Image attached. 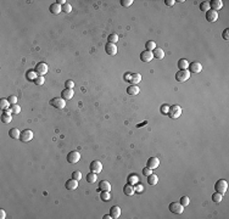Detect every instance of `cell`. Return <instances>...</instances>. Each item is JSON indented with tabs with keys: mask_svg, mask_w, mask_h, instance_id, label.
I'll return each instance as SVG.
<instances>
[{
	"mask_svg": "<svg viewBox=\"0 0 229 219\" xmlns=\"http://www.w3.org/2000/svg\"><path fill=\"white\" fill-rule=\"evenodd\" d=\"M182 107L179 105H173V106H169V111H168V116L169 118H172V119H177L182 116Z\"/></svg>",
	"mask_w": 229,
	"mask_h": 219,
	"instance_id": "1",
	"label": "cell"
},
{
	"mask_svg": "<svg viewBox=\"0 0 229 219\" xmlns=\"http://www.w3.org/2000/svg\"><path fill=\"white\" fill-rule=\"evenodd\" d=\"M215 190H216V192H219L222 195H224L227 192V190H228V183H227V180H224V179L217 180V183L215 184Z\"/></svg>",
	"mask_w": 229,
	"mask_h": 219,
	"instance_id": "2",
	"label": "cell"
},
{
	"mask_svg": "<svg viewBox=\"0 0 229 219\" xmlns=\"http://www.w3.org/2000/svg\"><path fill=\"white\" fill-rule=\"evenodd\" d=\"M190 78V72L188 69H179L177 73H175V80H178L179 83L186 82Z\"/></svg>",
	"mask_w": 229,
	"mask_h": 219,
	"instance_id": "3",
	"label": "cell"
},
{
	"mask_svg": "<svg viewBox=\"0 0 229 219\" xmlns=\"http://www.w3.org/2000/svg\"><path fill=\"white\" fill-rule=\"evenodd\" d=\"M50 105L56 110H63L65 106H66V100H63L62 97H54L52 100H50Z\"/></svg>",
	"mask_w": 229,
	"mask_h": 219,
	"instance_id": "4",
	"label": "cell"
},
{
	"mask_svg": "<svg viewBox=\"0 0 229 219\" xmlns=\"http://www.w3.org/2000/svg\"><path fill=\"white\" fill-rule=\"evenodd\" d=\"M169 211L174 213V214H182L184 212V206L180 202H172L169 205Z\"/></svg>",
	"mask_w": 229,
	"mask_h": 219,
	"instance_id": "5",
	"label": "cell"
},
{
	"mask_svg": "<svg viewBox=\"0 0 229 219\" xmlns=\"http://www.w3.org/2000/svg\"><path fill=\"white\" fill-rule=\"evenodd\" d=\"M34 71L37 72L38 76H44V74L48 73L49 67H48V65L44 63V62H38L36 65V68H34Z\"/></svg>",
	"mask_w": 229,
	"mask_h": 219,
	"instance_id": "6",
	"label": "cell"
},
{
	"mask_svg": "<svg viewBox=\"0 0 229 219\" xmlns=\"http://www.w3.org/2000/svg\"><path fill=\"white\" fill-rule=\"evenodd\" d=\"M33 139V132L29 129H25L21 132V135H20V140L23 141V143H28V141H31Z\"/></svg>",
	"mask_w": 229,
	"mask_h": 219,
	"instance_id": "7",
	"label": "cell"
},
{
	"mask_svg": "<svg viewBox=\"0 0 229 219\" xmlns=\"http://www.w3.org/2000/svg\"><path fill=\"white\" fill-rule=\"evenodd\" d=\"M80 159V153L78 152V151H71V152H68V155H67V162L68 163H77L78 161Z\"/></svg>",
	"mask_w": 229,
	"mask_h": 219,
	"instance_id": "8",
	"label": "cell"
},
{
	"mask_svg": "<svg viewBox=\"0 0 229 219\" xmlns=\"http://www.w3.org/2000/svg\"><path fill=\"white\" fill-rule=\"evenodd\" d=\"M189 72L191 73H200L201 71H202V65L199 62V61H194V62H191V63H189Z\"/></svg>",
	"mask_w": 229,
	"mask_h": 219,
	"instance_id": "9",
	"label": "cell"
},
{
	"mask_svg": "<svg viewBox=\"0 0 229 219\" xmlns=\"http://www.w3.org/2000/svg\"><path fill=\"white\" fill-rule=\"evenodd\" d=\"M89 168H90V172H94V173L98 174L102 170V163L100 161H98V159H95V161H91Z\"/></svg>",
	"mask_w": 229,
	"mask_h": 219,
	"instance_id": "10",
	"label": "cell"
},
{
	"mask_svg": "<svg viewBox=\"0 0 229 219\" xmlns=\"http://www.w3.org/2000/svg\"><path fill=\"white\" fill-rule=\"evenodd\" d=\"M158 165H160V159H158L157 157H150L148 159V162H146V167L152 169V170L158 168Z\"/></svg>",
	"mask_w": 229,
	"mask_h": 219,
	"instance_id": "11",
	"label": "cell"
},
{
	"mask_svg": "<svg viewBox=\"0 0 229 219\" xmlns=\"http://www.w3.org/2000/svg\"><path fill=\"white\" fill-rule=\"evenodd\" d=\"M152 58H154L152 51L145 50V51H142V54H140V61H143V62H150V61H152Z\"/></svg>",
	"mask_w": 229,
	"mask_h": 219,
	"instance_id": "12",
	"label": "cell"
},
{
	"mask_svg": "<svg viewBox=\"0 0 229 219\" xmlns=\"http://www.w3.org/2000/svg\"><path fill=\"white\" fill-rule=\"evenodd\" d=\"M206 20H207V22H212V23L216 22L217 20H218V12L210 9L206 12Z\"/></svg>",
	"mask_w": 229,
	"mask_h": 219,
	"instance_id": "13",
	"label": "cell"
},
{
	"mask_svg": "<svg viewBox=\"0 0 229 219\" xmlns=\"http://www.w3.org/2000/svg\"><path fill=\"white\" fill-rule=\"evenodd\" d=\"M105 51H106L107 55H111V56L116 55L117 54V46H116V44L107 43L106 45H105Z\"/></svg>",
	"mask_w": 229,
	"mask_h": 219,
	"instance_id": "14",
	"label": "cell"
},
{
	"mask_svg": "<svg viewBox=\"0 0 229 219\" xmlns=\"http://www.w3.org/2000/svg\"><path fill=\"white\" fill-rule=\"evenodd\" d=\"M210 8L213 11H218L223 8V1L222 0H212V1H210Z\"/></svg>",
	"mask_w": 229,
	"mask_h": 219,
	"instance_id": "15",
	"label": "cell"
},
{
	"mask_svg": "<svg viewBox=\"0 0 229 219\" xmlns=\"http://www.w3.org/2000/svg\"><path fill=\"white\" fill-rule=\"evenodd\" d=\"M73 95H74L73 89H66V88H65V89L61 91V97L63 100H71L73 97Z\"/></svg>",
	"mask_w": 229,
	"mask_h": 219,
	"instance_id": "16",
	"label": "cell"
},
{
	"mask_svg": "<svg viewBox=\"0 0 229 219\" xmlns=\"http://www.w3.org/2000/svg\"><path fill=\"white\" fill-rule=\"evenodd\" d=\"M123 192H124V195H127V196H133V195L135 194V186L132 184H127L123 187Z\"/></svg>",
	"mask_w": 229,
	"mask_h": 219,
	"instance_id": "17",
	"label": "cell"
},
{
	"mask_svg": "<svg viewBox=\"0 0 229 219\" xmlns=\"http://www.w3.org/2000/svg\"><path fill=\"white\" fill-rule=\"evenodd\" d=\"M67 190H76V189L78 187V180L76 179H69L66 181V184H65Z\"/></svg>",
	"mask_w": 229,
	"mask_h": 219,
	"instance_id": "18",
	"label": "cell"
},
{
	"mask_svg": "<svg viewBox=\"0 0 229 219\" xmlns=\"http://www.w3.org/2000/svg\"><path fill=\"white\" fill-rule=\"evenodd\" d=\"M152 55L156 60H162L163 57H165V51H163L161 48H155L152 50Z\"/></svg>",
	"mask_w": 229,
	"mask_h": 219,
	"instance_id": "19",
	"label": "cell"
},
{
	"mask_svg": "<svg viewBox=\"0 0 229 219\" xmlns=\"http://www.w3.org/2000/svg\"><path fill=\"white\" fill-rule=\"evenodd\" d=\"M110 216L112 217V219H117L121 216V208L118 206H112L110 209Z\"/></svg>",
	"mask_w": 229,
	"mask_h": 219,
	"instance_id": "20",
	"label": "cell"
},
{
	"mask_svg": "<svg viewBox=\"0 0 229 219\" xmlns=\"http://www.w3.org/2000/svg\"><path fill=\"white\" fill-rule=\"evenodd\" d=\"M49 11L52 14V15H57V14H60L61 11H62V9H61V5H58L57 3H52L51 5H50V8H49Z\"/></svg>",
	"mask_w": 229,
	"mask_h": 219,
	"instance_id": "21",
	"label": "cell"
},
{
	"mask_svg": "<svg viewBox=\"0 0 229 219\" xmlns=\"http://www.w3.org/2000/svg\"><path fill=\"white\" fill-rule=\"evenodd\" d=\"M139 91H140V89L138 88V85H131V87L127 88V94H128V95H131V96L138 95Z\"/></svg>",
	"mask_w": 229,
	"mask_h": 219,
	"instance_id": "22",
	"label": "cell"
},
{
	"mask_svg": "<svg viewBox=\"0 0 229 219\" xmlns=\"http://www.w3.org/2000/svg\"><path fill=\"white\" fill-rule=\"evenodd\" d=\"M99 189H100L101 191H110L111 190V184L106 180H101L99 183Z\"/></svg>",
	"mask_w": 229,
	"mask_h": 219,
	"instance_id": "23",
	"label": "cell"
},
{
	"mask_svg": "<svg viewBox=\"0 0 229 219\" xmlns=\"http://www.w3.org/2000/svg\"><path fill=\"white\" fill-rule=\"evenodd\" d=\"M20 135H21V132L17 128H11L9 130V137L11 139H20Z\"/></svg>",
	"mask_w": 229,
	"mask_h": 219,
	"instance_id": "24",
	"label": "cell"
},
{
	"mask_svg": "<svg viewBox=\"0 0 229 219\" xmlns=\"http://www.w3.org/2000/svg\"><path fill=\"white\" fill-rule=\"evenodd\" d=\"M140 80H142V76H140L139 73H133L129 83H132V85H138L140 83Z\"/></svg>",
	"mask_w": 229,
	"mask_h": 219,
	"instance_id": "25",
	"label": "cell"
},
{
	"mask_svg": "<svg viewBox=\"0 0 229 219\" xmlns=\"http://www.w3.org/2000/svg\"><path fill=\"white\" fill-rule=\"evenodd\" d=\"M85 180L88 183H90V184H93V183H95L98 180V176H96V173H94V172H90V173H88L85 175Z\"/></svg>",
	"mask_w": 229,
	"mask_h": 219,
	"instance_id": "26",
	"label": "cell"
},
{
	"mask_svg": "<svg viewBox=\"0 0 229 219\" xmlns=\"http://www.w3.org/2000/svg\"><path fill=\"white\" fill-rule=\"evenodd\" d=\"M26 77H27V79L28 80H36L37 79V77H38V74H37V72L34 69H29V71H27V74H26Z\"/></svg>",
	"mask_w": 229,
	"mask_h": 219,
	"instance_id": "27",
	"label": "cell"
},
{
	"mask_svg": "<svg viewBox=\"0 0 229 219\" xmlns=\"http://www.w3.org/2000/svg\"><path fill=\"white\" fill-rule=\"evenodd\" d=\"M148 183H149V185H151V186L156 185L157 183H158V176L155 175V174H150L148 176Z\"/></svg>",
	"mask_w": 229,
	"mask_h": 219,
	"instance_id": "28",
	"label": "cell"
},
{
	"mask_svg": "<svg viewBox=\"0 0 229 219\" xmlns=\"http://www.w3.org/2000/svg\"><path fill=\"white\" fill-rule=\"evenodd\" d=\"M188 67H189V62H188V60H185V58H180V60L178 61V68L179 69H188Z\"/></svg>",
	"mask_w": 229,
	"mask_h": 219,
	"instance_id": "29",
	"label": "cell"
},
{
	"mask_svg": "<svg viewBox=\"0 0 229 219\" xmlns=\"http://www.w3.org/2000/svg\"><path fill=\"white\" fill-rule=\"evenodd\" d=\"M11 121H12V117H11V113H8V112H4V113L1 115V122L3 123H10Z\"/></svg>",
	"mask_w": 229,
	"mask_h": 219,
	"instance_id": "30",
	"label": "cell"
},
{
	"mask_svg": "<svg viewBox=\"0 0 229 219\" xmlns=\"http://www.w3.org/2000/svg\"><path fill=\"white\" fill-rule=\"evenodd\" d=\"M138 181H139V178L137 174H131L128 176V184L134 185V184H138Z\"/></svg>",
	"mask_w": 229,
	"mask_h": 219,
	"instance_id": "31",
	"label": "cell"
},
{
	"mask_svg": "<svg viewBox=\"0 0 229 219\" xmlns=\"http://www.w3.org/2000/svg\"><path fill=\"white\" fill-rule=\"evenodd\" d=\"M222 200H223V195L222 194H219V192L212 194V201H213V202L219 203V202H222Z\"/></svg>",
	"mask_w": 229,
	"mask_h": 219,
	"instance_id": "32",
	"label": "cell"
},
{
	"mask_svg": "<svg viewBox=\"0 0 229 219\" xmlns=\"http://www.w3.org/2000/svg\"><path fill=\"white\" fill-rule=\"evenodd\" d=\"M107 41H109V43H111V44H116L117 41H118V35H117L116 33L110 34L109 37H107Z\"/></svg>",
	"mask_w": 229,
	"mask_h": 219,
	"instance_id": "33",
	"label": "cell"
},
{
	"mask_svg": "<svg viewBox=\"0 0 229 219\" xmlns=\"http://www.w3.org/2000/svg\"><path fill=\"white\" fill-rule=\"evenodd\" d=\"M145 48H146V50L152 51L156 48V43L154 40H148V41H146V44H145Z\"/></svg>",
	"mask_w": 229,
	"mask_h": 219,
	"instance_id": "34",
	"label": "cell"
},
{
	"mask_svg": "<svg viewBox=\"0 0 229 219\" xmlns=\"http://www.w3.org/2000/svg\"><path fill=\"white\" fill-rule=\"evenodd\" d=\"M100 198L105 202H107V201L111 200V195H110V191H101L100 194Z\"/></svg>",
	"mask_w": 229,
	"mask_h": 219,
	"instance_id": "35",
	"label": "cell"
},
{
	"mask_svg": "<svg viewBox=\"0 0 229 219\" xmlns=\"http://www.w3.org/2000/svg\"><path fill=\"white\" fill-rule=\"evenodd\" d=\"M210 1H202L200 4V10L202 11V12H207V11L210 10Z\"/></svg>",
	"mask_w": 229,
	"mask_h": 219,
	"instance_id": "36",
	"label": "cell"
},
{
	"mask_svg": "<svg viewBox=\"0 0 229 219\" xmlns=\"http://www.w3.org/2000/svg\"><path fill=\"white\" fill-rule=\"evenodd\" d=\"M9 105H10V102L8 101V99H1L0 100V110H6V108H9Z\"/></svg>",
	"mask_w": 229,
	"mask_h": 219,
	"instance_id": "37",
	"label": "cell"
},
{
	"mask_svg": "<svg viewBox=\"0 0 229 219\" xmlns=\"http://www.w3.org/2000/svg\"><path fill=\"white\" fill-rule=\"evenodd\" d=\"M61 9H62V12H66V14H69L72 11V6H71V4H69V3L63 4L61 6Z\"/></svg>",
	"mask_w": 229,
	"mask_h": 219,
	"instance_id": "38",
	"label": "cell"
},
{
	"mask_svg": "<svg viewBox=\"0 0 229 219\" xmlns=\"http://www.w3.org/2000/svg\"><path fill=\"white\" fill-rule=\"evenodd\" d=\"M34 83H36L37 85H43L45 83V79H44V76H38L37 79L34 80Z\"/></svg>",
	"mask_w": 229,
	"mask_h": 219,
	"instance_id": "39",
	"label": "cell"
},
{
	"mask_svg": "<svg viewBox=\"0 0 229 219\" xmlns=\"http://www.w3.org/2000/svg\"><path fill=\"white\" fill-rule=\"evenodd\" d=\"M168 111H169V106L168 105H162L161 107H160V112L162 115H168Z\"/></svg>",
	"mask_w": 229,
	"mask_h": 219,
	"instance_id": "40",
	"label": "cell"
},
{
	"mask_svg": "<svg viewBox=\"0 0 229 219\" xmlns=\"http://www.w3.org/2000/svg\"><path fill=\"white\" fill-rule=\"evenodd\" d=\"M180 203L183 205L184 207H186L190 203V198L188 197V196H183V197H180Z\"/></svg>",
	"mask_w": 229,
	"mask_h": 219,
	"instance_id": "41",
	"label": "cell"
},
{
	"mask_svg": "<svg viewBox=\"0 0 229 219\" xmlns=\"http://www.w3.org/2000/svg\"><path fill=\"white\" fill-rule=\"evenodd\" d=\"M72 178L76 179V180H80L82 179V173H80L79 170H74L73 173H72Z\"/></svg>",
	"mask_w": 229,
	"mask_h": 219,
	"instance_id": "42",
	"label": "cell"
},
{
	"mask_svg": "<svg viewBox=\"0 0 229 219\" xmlns=\"http://www.w3.org/2000/svg\"><path fill=\"white\" fill-rule=\"evenodd\" d=\"M133 4V0H121V5L123 8H129Z\"/></svg>",
	"mask_w": 229,
	"mask_h": 219,
	"instance_id": "43",
	"label": "cell"
},
{
	"mask_svg": "<svg viewBox=\"0 0 229 219\" xmlns=\"http://www.w3.org/2000/svg\"><path fill=\"white\" fill-rule=\"evenodd\" d=\"M11 110H12V113H15V115H19L20 112H21V107H20V106L17 105V104L11 106Z\"/></svg>",
	"mask_w": 229,
	"mask_h": 219,
	"instance_id": "44",
	"label": "cell"
},
{
	"mask_svg": "<svg viewBox=\"0 0 229 219\" xmlns=\"http://www.w3.org/2000/svg\"><path fill=\"white\" fill-rule=\"evenodd\" d=\"M73 87H74L73 80H66V83H65V88L66 89H73Z\"/></svg>",
	"mask_w": 229,
	"mask_h": 219,
	"instance_id": "45",
	"label": "cell"
},
{
	"mask_svg": "<svg viewBox=\"0 0 229 219\" xmlns=\"http://www.w3.org/2000/svg\"><path fill=\"white\" fill-rule=\"evenodd\" d=\"M8 101H9L11 105H16V104H17V96H15V95L9 96V97H8Z\"/></svg>",
	"mask_w": 229,
	"mask_h": 219,
	"instance_id": "46",
	"label": "cell"
},
{
	"mask_svg": "<svg viewBox=\"0 0 229 219\" xmlns=\"http://www.w3.org/2000/svg\"><path fill=\"white\" fill-rule=\"evenodd\" d=\"M222 37H223V39H224L226 41H228L229 40V29L227 28V29H224L223 31V33H222Z\"/></svg>",
	"mask_w": 229,
	"mask_h": 219,
	"instance_id": "47",
	"label": "cell"
},
{
	"mask_svg": "<svg viewBox=\"0 0 229 219\" xmlns=\"http://www.w3.org/2000/svg\"><path fill=\"white\" fill-rule=\"evenodd\" d=\"M143 174L146 175V176H149L150 174H152V169H150V168H148V167L144 168V169H143Z\"/></svg>",
	"mask_w": 229,
	"mask_h": 219,
	"instance_id": "48",
	"label": "cell"
},
{
	"mask_svg": "<svg viewBox=\"0 0 229 219\" xmlns=\"http://www.w3.org/2000/svg\"><path fill=\"white\" fill-rule=\"evenodd\" d=\"M132 74H133V73L128 72V73H126V74H124V77H123V78H124V80H126V82H129V80H131V78H132Z\"/></svg>",
	"mask_w": 229,
	"mask_h": 219,
	"instance_id": "49",
	"label": "cell"
},
{
	"mask_svg": "<svg viewBox=\"0 0 229 219\" xmlns=\"http://www.w3.org/2000/svg\"><path fill=\"white\" fill-rule=\"evenodd\" d=\"M165 4L167 5V6H173V5L175 4L174 0H165Z\"/></svg>",
	"mask_w": 229,
	"mask_h": 219,
	"instance_id": "50",
	"label": "cell"
},
{
	"mask_svg": "<svg viewBox=\"0 0 229 219\" xmlns=\"http://www.w3.org/2000/svg\"><path fill=\"white\" fill-rule=\"evenodd\" d=\"M6 218V213H5L4 209H0V219H5Z\"/></svg>",
	"mask_w": 229,
	"mask_h": 219,
	"instance_id": "51",
	"label": "cell"
},
{
	"mask_svg": "<svg viewBox=\"0 0 229 219\" xmlns=\"http://www.w3.org/2000/svg\"><path fill=\"white\" fill-rule=\"evenodd\" d=\"M143 191V186L142 185H137L135 186V192H142Z\"/></svg>",
	"mask_w": 229,
	"mask_h": 219,
	"instance_id": "52",
	"label": "cell"
},
{
	"mask_svg": "<svg viewBox=\"0 0 229 219\" xmlns=\"http://www.w3.org/2000/svg\"><path fill=\"white\" fill-rule=\"evenodd\" d=\"M102 219H112V217H111V216L109 214V216H104V217H102Z\"/></svg>",
	"mask_w": 229,
	"mask_h": 219,
	"instance_id": "53",
	"label": "cell"
}]
</instances>
